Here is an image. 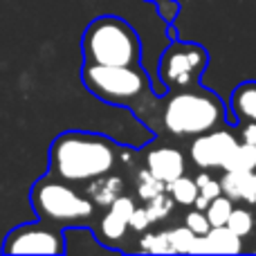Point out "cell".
I'll list each match as a JSON object with an SVG mask.
<instances>
[{"label":"cell","instance_id":"ba28073f","mask_svg":"<svg viewBox=\"0 0 256 256\" xmlns=\"http://www.w3.org/2000/svg\"><path fill=\"white\" fill-rule=\"evenodd\" d=\"M236 144H238L236 137L225 128H212L207 132H200V135H196L189 148L191 162L200 168H222V164L230 158Z\"/></svg>","mask_w":256,"mask_h":256},{"label":"cell","instance_id":"603a6c76","mask_svg":"<svg viewBox=\"0 0 256 256\" xmlns=\"http://www.w3.org/2000/svg\"><path fill=\"white\" fill-rule=\"evenodd\" d=\"M184 220H186V227H189L196 236H202V234H207V232L212 230V225H209V220H207V214H204L202 209L194 207L189 214H186Z\"/></svg>","mask_w":256,"mask_h":256},{"label":"cell","instance_id":"5b68a950","mask_svg":"<svg viewBox=\"0 0 256 256\" xmlns=\"http://www.w3.org/2000/svg\"><path fill=\"white\" fill-rule=\"evenodd\" d=\"M81 81L97 99L112 106H128L144 97L148 90V81L142 66H97L84 63Z\"/></svg>","mask_w":256,"mask_h":256},{"label":"cell","instance_id":"44dd1931","mask_svg":"<svg viewBox=\"0 0 256 256\" xmlns=\"http://www.w3.org/2000/svg\"><path fill=\"white\" fill-rule=\"evenodd\" d=\"M196 238H198V236H196L186 225H184V227H176V230L168 232L171 250H173V252H180V254H191Z\"/></svg>","mask_w":256,"mask_h":256},{"label":"cell","instance_id":"7a4b0ae2","mask_svg":"<svg viewBox=\"0 0 256 256\" xmlns=\"http://www.w3.org/2000/svg\"><path fill=\"white\" fill-rule=\"evenodd\" d=\"M30 207L36 218L45 220L58 230H88L97 216V204L81 194L76 184L61 180V178L45 173L32 184Z\"/></svg>","mask_w":256,"mask_h":256},{"label":"cell","instance_id":"4316f807","mask_svg":"<svg viewBox=\"0 0 256 256\" xmlns=\"http://www.w3.org/2000/svg\"><path fill=\"white\" fill-rule=\"evenodd\" d=\"M207 204H209V200L204 198V196H200V194H198V198H196L194 207H196V209H202V212H204V209H207Z\"/></svg>","mask_w":256,"mask_h":256},{"label":"cell","instance_id":"cb8c5ba5","mask_svg":"<svg viewBox=\"0 0 256 256\" xmlns=\"http://www.w3.org/2000/svg\"><path fill=\"white\" fill-rule=\"evenodd\" d=\"M196 184H198V194L200 196H204L207 200H214L216 196H220L222 194V189H220V182L218 180H214L212 176H207V173H200L198 178H196Z\"/></svg>","mask_w":256,"mask_h":256},{"label":"cell","instance_id":"484cf974","mask_svg":"<svg viewBox=\"0 0 256 256\" xmlns=\"http://www.w3.org/2000/svg\"><path fill=\"white\" fill-rule=\"evenodd\" d=\"M240 135H243L245 144L256 146V122H248V124L243 126V130H240Z\"/></svg>","mask_w":256,"mask_h":256},{"label":"cell","instance_id":"8fae6325","mask_svg":"<svg viewBox=\"0 0 256 256\" xmlns=\"http://www.w3.org/2000/svg\"><path fill=\"white\" fill-rule=\"evenodd\" d=\"M146 168L158 180L168 184L171 180L184 176V155L178 148H155L146 155Z\"/></svg>","mask_w":256,"mask_h":256},{"label":"cell","instance_id":"3957f363","mask_svg":"<svg viewBox=\"0 0 256 256\" xmlns=\"http://www.w3.org/2000/svg\"><path fill=\"white\" fill-rule=\"evenodd\" d=\"M84 63L97 66H140L142 40L120 16H99L88 22L81 36Z\"/></svg>","mask_w":256,"mask_h":256},{"label":"cell","instance_id":"ac0fdd59","mask_svg":"<svg viewBox=\"0 0 256 256\" xmlns=\"http://www.w3.org/2000/svg\"><path fill=\"white\" fill-rule=\"evenodd\" d=\"M162 191H166V184H164L162 180H158L148 168H142V171L137 173V196H140L144 202L155 198V196L162 194Z\"/></svg>","mask_w":256,"mask_h":256},{"label":"cell","instance_id":"e0dca14e","mask_svg":"<svg viewBox=\"0 0 256 256\" xmlns=\"http://www.w3.org/2000/svg\"><path fill=\"white\" fill-rule=\"evenodd\" d=\"M232 209H234V200L227 198V196H216L214 200H209L207 209H204V214H207V220L212 227H220L227 222V218H230Z\"/></svg>","mask_w":256,"mask_h":256},{"label":"cell","instance_id":"7c38bea8","mask_svg":"<svg viewBox=\"0 0 256 256\" xmlns=\"http://www.w3.org/2000/svg\"><path fill=\"white\" fill-rule=\"evenodd\" d=\"M218 182L227 198L256 204V171H225Z\"/></svg>","mask_w":256,"mask_h":256},{"label":"cell","instance_id":"9a60e30c","mask_svg":"<svg viewBox=\"0 0 256 256\" xmlns=\"http://www.w3.org/2000/svg\"><path fill=\"white\" fill-rule=\"evenodd\" d=\"M225 171H256V146L252 144H236L230 158L222 164Z\"/></svg>","mask_w":256,"mask_h":256},{"label":"cell","instance_id":"30bf717a","mask_svg":"<svg viewBox=\"0 0 256 256\" xmlns=\"http://www.w3.org/2000/svg\"><path fill=\"white\" fill-rule=\"evenodd\" d=\"M240 250H243L240 236H236L227 225H220L198 236L191 254H238Z\"/></svg>","mask_w":256,"mask_h":256},{"label":"cell","instance_id":"5bb4252c","mask_svg":"<svg viewBox=\"0 0 256 256\" xmlns=\"http://www.w3.org/2000/svg\"><path fill=\"white\" fill-rule=\"evenodd\" d=\"M230 108L234 120L256 122V81H245L232 92Z\"/></svg>","mask_w":256,"mask_h":256},{"label":"cell","instance_id":"9c48e42d","mask_svg":"<svg viewBox=\"0 0 256 256\" xmlns=\"http://www.w3.org/2000/svg\"><path fill=\"white\" fill-rule=\"evenodd\" d=\"M135 209V202L128 196H120L115 202H110L99 218V225L94 227V236L108 250H115V243L124 240L126 232L130 230V214Z\"/></svg>","mask_w":256,"mask_h":256},{"label":"cell","instance_id":"d4e9b609","mask_svg":"<svg viewBox=\"0 0 256 256\" xmlns=\"http://www.w3.org/2000/svg\"><path fill=\"white\" fill-rule=\"evenodd\" d=\"M153 225V220L148 218V212H146V207H135L130 214V230L132 232H140V234H144L148 227Z\"/></svg>","mask_w":256,"mask_h":256},{"label":"cell","instance_id":"d6986e66","mask_svg":"<svg viewBox=\"0 0 256 256\" xmlns=\"http://www.w3.org/2000/svg\"><path fill=\"white\" fill-rule=\"evenodd\" d=\"M173 204H176V200L168 196V191H162V194H158L155 198L146 200L144 207H146V212H148L150 220L160 222V220H164V218L173 212Z\"/></svg>","mask_w":256,"mask_h":256},{"label":"cell","instance_id":"83f0119b","mask_svg":"<svg viewBox=\"0 0 256 256\" xmlns=\"http://www.w3.org/2000/svg\"><path fill=\"white\" fill-rule=\"evenodd\" d=\"M153 2H158V9L162 16H166V0H153Z\"/></svg>","mask_w":256,"mask_h":256},{"label":"cell","instance_id":"2e32d148","mask_svg":"<svg viewBox=\"0 0 256 256\" xmlns=\"http://www.w3.org/2000/svg\"><path fill=\"white\" fill-rule=\"evenodd\" d=\"M166 191L176 200V204H184V207H194L196 198H198V184H196L194 178H186V176L171 180L166 184Z\"/></svg>","mask_w":256,"mask_h":256},{"label":"cell","instance_id":"7402d4cb","mask_svg":"<svg viewBox=\"0 0 256 256\" xmlns=\"http://www.w3.org/2000/svg\"><path fill=\"white\" fill-rule=\"evenodd\" d=\"M140 250L150 254H168L171 250V240H168V232H160V234H144L140 238Z\"/></svg>","mask_w":256,"mask_h":256},{"label":"cell","instance_id":"ffe728a7","mask_svg":"<svg viewBox=\"0 0 256 256\" xmlns=\"http://www.w3.org/2000/svg\"><path fill=\"white\" fill-rule=\"evenodd\" d=\"M227 227H230L232 232H234L236 236H240V238H245V236L250 234V232L254 230V216L248 212V209H232L230 218H227L225 222Z\"/></svg>","mask_w":256,"mask_h":256},{"label":"cell","instance_id":"8992f818","mask_svg":"<svg viewBox=\"0 0 256 256\" xmlns=\"http://www.w3.org/2000/svg\"><path fill=\"white\" fill-rule=\"evenodd\" d=\"M209 63V54L204 48L196 43H176L168 45V50L160 58V79L168 88H189L198 84L202 70Z\"/></svg>","mask_w":256,"mask_h":256},{"label":"cell","instance_id":"6da1fadb","mask_svg":"<svg viewBox=\"0 0 256 256\" xmlns=\"http://www.w3.org/2000/svg\"><path fill=\"white\" fill-rule=\"evenodd\" d=\"M122 148L124 146L99 132L66 130L50 144L48 173L70 184H88L94 178L115 171Z\"/></svg>","mask_w":256,"mask_h":256},{"label":"cell","instance_id":"4fadbf2b","mask_svg":"<svg viewBox=\"0 0 256 256\" xmlns=\"http://www.w3.org/2000/svg\"><path fill=\"white\" fill-rule=\"evenodd\" d=\"M86 186V196H88L90 200H92L97 207L106 209L110 202H115L120 196H124V180H122L120 176H115V173H106V176L102 178H94V180H90Z\"/></svg>","mask_w":256,"mask_h":256},{"label":"cell","instance_id":"277c9868","mask_svg":"<svg viewBox=\"0 0 256 256\" xmlns=\"http://www.w3.org/2000/svg\"><path fill=\"white\" fill-rule=\"evenodd\" d=\"M225 120V106L212 90H180L164 108V126L173 135H200Z\"/></svg>","mask_w":256,"mask_h":256},{"label":"cell","instance_id":"52a82bcc","mask_svg":"<svg viewBox=\"0 0 256 256\" xmlns=\"http://www.w3.org/2000/svg\"><path fill=\"white\" fill-rule=\"evenodd\" d=\"M4 254H66V232L45 220L22 222L7 232Z\"/></svg>","mask_w":256,"mask_h":256}]
</instances>
